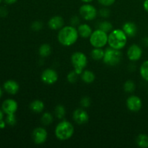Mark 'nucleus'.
<instances>
[{
	"label": "nucleus",
	"instance_id": "b1692460",
	"mask_svg": "<svg viewBox=\"0 0 148 148\" xmlns=\"http://www.w3.org/2000/svg\"><path fill=\"white\" fill-rule=\"evenodd\" d=\"M53 121V116L50 112H44L42 115L40 121L43 126H49Z\"/></svg>",
	"mask_w": 148,
	"mask_h": 148
},
{
	"label": "nucleus",
	"instance_id": "4be33fe9",
	"mask_svg": "<svg viewBox=\"0 0 148 148\" xmlns=\"http://www.w3.org/2000/svg\"><path fill=\"white\" fill-rule=\"evenodd\" d=\"M136 143L138 147L141 148H148V135L145 134H139L136 139Z\"/></svg>",
	"mask_w": 148,
	"mask_h": 148
},
{
	"label": "nucleus",
	"instance_id": "6ab92c4d",
	"mask_svg": "<svg viewBox=\"0 0 148 148\" xmlns=\"http://www.w3.org/2000/svg\"><path fill=\"white\" fill-rule=\"evenodd\" d=\"M81 79L85 83L90 84L92 83L95 80V75L92 71L86 69L81 73Z\"/></svg>",
	"mask_w": 148,
	"mask_h": 148
},
{
	"label": "nucleus",
	"instance_id": "a19ab883",
	"mask_svg": "<svg viewBox=\"0 0 148 148\" xmlns=\"http://www.w3.org/2000/svg\"><path fill=\"white\" fill-rule=\"evenodd\" d=\"M81 1H82L83 3H91L92 1H93L94 0H80Z\"/></svg>",
	"mask_w": 148,
	"mask_h": 148
},
{
	"label": "nucleus",
	"instance_id": "2f4dec72",
	"mask_svg": "<svg viewBox=\"0 0 148 148\" xmlns=\"http://www.w3.org/2000/svg\"><path fill=\"white\" fill-rule=\"evenodd\" d=\"M98 13L101 15V17H103V18H107L110 16V10L106 7H103V8H101L98 12Z\"/></svg>",
	"mask_w": 148,
	"mask_h": 148
},
{
	"label": "nucleus",
	"instance_id": "7c9ffc66",
	"mask_svg": "<svg viewBox=\"0 0 148 148\" xmlns=\"http://www.w3.org/2000/svg\"><path fill=\"white\" fill-rule=\"evenodd\" d=\"M43 28V23L40 21H35L32 23L31 29L34 31H39Z\"/></svg>",
	"mask_w": 148,
	"mask_h": 148
},
{
	"label": "nucleus",
	"instance_id": "a878e982",
	"mask_svg": "<svg viewBox=\"0 0 148 148\" xmlns=\"http://www.w3.org/2000/svg\"><path fill=\"white\" fill-rule=\"evenodd\" d=\"M98 28L103 30L106 33H109L113 30V25L110 22L102 21L98 24Z\"/></svg>",
	"mask_w": 148,
	"mask_h": 148
},
{
	"label": "nucleus",
	"instance_id": "473e14b6",
	"mask_svg": "<svg viewBox=\"0 0 148 148\" xmlns=\"http://www.w3.org/2000/svg\"><path fill=\"white\" fill-rule=\"evenodd\" d=\"M98 2L103 7H110L115 3L116 0H97Z\"/></svg>",
	"mask_w": 148,
	"mask_h": 148
},
{
	"label": "nucleus",
	"instance_id": "c85d7f7f",
	"mask_svg": "<svg viewBox=\"0 0 148 148\" xmlns=\"http://www.w3.org/2000/svg\"><path fill=\"white\" fill-rule=\"evenodd\" d=\"M5 121L7 124H8V125L12 126H12H14L16 124V123H17L15 114H7Z\"/></svg>",
	"mask_w": 148,
	"mask_h": 148
},
{
	"label": "nucleus",
	"instance_id": "ddd939ff",
	"mask_svg": "<svg viewBox=\"0 0 148 148\" xmlns=\"http://www.w3.org/2000/svg\"><path fill=\"white\" fill-rule=\"evenodd\" d=\"M17 108H18V104L17 101L12 98L6 99L1 104V109L7 115L15 114L16 111H17Z\"/></svg>",
	"mask_w": 148,
	"mask_h": 148
},
{
	"label": "nucleus",
	"instance_id": "bb28decb",
	"mask_svg": "<svg viewBox=\"0 0 148 148\" xmlns=\"http://www.w3.org/2000/svg\"><path fill=\"white\" fill-rule=\"evenodd\" d=\"M135 83L132 80H127L126 81L124 85V90L126 92L128 93H132L135 90Z\"/></svg>",
	"mask_w": 148,
	"mask_h": 148
},
{
	"label": "nucleus",
	"instance_id": "0eeeda50",
	"mask_svg": "<svg viewBox=\"0 0 148 148\" xmlns=\"http://www.w3.org/2000/svg\"><path fill=\"white\" fill-rule=\"evenodd\" d=\"M79 14L83 20L86 21H92L96 18L98 10L90 3H85L79 7Z\"/></svg>",
	"mask_w": 148,
	"mask_h": 148
},
{
	"label": "nucleus",
	"instance_id": "2eb2a0df",
	"mask_svg": "<svg viewBox=\"0 0 148 148\" xmlns=\"http://www.w3.org/2000/svg\"><path fill=\"white\" fill-rule=\"evenodd\" d=\"M3 88L7 93L10 95H15L18 92L20 86L16 81L13 79H8L3 85Z\"/></svg>",
	"mask_w": 148,
	"mask_h": 148
},
{
	"label": "nucleus",
	"instance_id": "39448f33",
	"mask_svg": "<svg viewBox=\"0 0 148 148\" xmlns=\"http://www.w3.org/2000/svg\"><path fill=\"white\" fill-rule=\"evenodd\" d=\"M71 62H72L74 70L78 75H80L88 65V57L82 52L76 51L72 54Z\"/></svg>",
	"mask_w": 148,
	"mask_h": 148
},
{
	"label": "nucleus",
	"instance_id": "f8f14e48",
	"mask_svg": "<svg viewBox=\"0 0 148 148\" xmlns=\"http://www.w3.org/2000/svg\"><path fill=\"white\" fill-rule=\"evenodd\" d=\"M143 49L137 44H132L128 48L127 51V56L131 62H137L142 58L143 56Z\"/></svg>",
	"mask_w": 148,
	"mask_h": 148
},
{
	"label": "nucleus",
	"instance_id": "20e7f679",
	"mask_svg": "<svg viewBox=\"0 0 148 148\" xmlns=\"http://www.w3.org/2000/svg\"><path fill=\"white\" fill-rule=\"evenodd\" d=\"M108 33L101 29H96L92 31L89 38V41L93 48H103L108 44Z\"/></svg>",
	"mask_w": 148,
	"mask_h": 148
},
{
	"label": "nucleus",
	"instance_id": "37998d69",
	"mask_svg": "<svg viewBox=\"0 0 148 148\" xmlns=\"http://www.w3.org/2000/svg\"><path fill=\"white\" fill-rule=\"evenodd\" d=\"M1 1H2V0H0V4H1Z\"/></svg>",
	"mask_w": 148,
	"mask_h": 148
},
{
	"label": "nucleus",
	"instance_id": "f3484780",
	"mask_svg": "<svg viewBox=\"0 0 148 148\" xmlns=\"http://www.w3.org/2000/svg\"><path fill=\"white\" fill-rule=\"evenodd\" d=\"M77 29L79 36H80L82 38H89L90 36L92 34V31H93L90 25H89L87 23L80 24Z\"/></svg>",
	"mask_w": 148,
	"mask_h": 148
},
{
	"label": "nucleus",
	"instance_id": "a211bd4d",
	"mask_svg": "<svg viewBox=\"0 0 148 148\" xmlns=\"http://www.w3.org/2000/svg\"><path fill=\"white\" fill-rule=\"evenodd\" d=\"M44 103L40 100H35L30 104V109L36 114H40L44 110Z\"/></svg>",
	"mask_w": 148,
	"mask_h": 148
},
{
	"label": "nucleus",
	"instance_id": "e433bc0d",
	"mask_svg": "<svg viewBox=\"0 0 148 148\" xmlns=\"http://www.w3.org/2000/svg\"><path fill=\"white\" fill-rule=\"evenodd\" d=\"M143 8L147 12H148V0H145L143 2Z\"/></svg>",
	"mask_w": 148,
	"mask_h": 148
},
{
	"label": "nucleus",
	"instance_id": "393cba45",
	"mask_svg": "<svg viewBox=\"0 0 148 148\" xmlns=\"http://www.w3.org/2000/svg\"><path fill=\"white\" fill-rule=\"evenodd\" d=\"M54 115L58 119L62 120L66 115V109L62 105H58L55 107Z\"/></svg>",
	"mask_w": 148,
	"mask_h": 148
},
{
	"label": "nucleus",
	"instance_id": "423d86ee",
	"mask_svg": "<svg viewBox=\"0 0 148 148\" xmlns=\"http://www.w3.org/2000/svg\"><path fill=\"white\" fill-rule=\"evenodd\" d=\"M122 59V53L120 50L109 47L105 50L103 62L104 64L110 66L118 65Z\"/></svg>",
	"mask_w": 148,
	"mask_h": 148
},
{
	"label": "nucleus",
	"instance_id": "72a5a7b5",
	"mask_svg": "<svg viewBox=\"0 0 148 148\" xmlns=\"http://www.w3.org/2000/svg\"><path fill=\"white\" fill-rule=\"evenodd\" d=\"M71 25L74 26V27H78L80 25V19L78 16H73L71 18Z\"/></svg>",
	"mask_w": 148,
	"mask_h": 148
},
{
	"label": "nucleus",
	"instance_id": "c756f323",
	"mask_svg": "<svg viewBox=\"0 0 148 148\" xmlns=\"http://www.w3.org/2000/svg\"><path fill=\"white\" fill-rule=\"evenodd\" d=\"M80 105L83 108H87L90 106L91 105V100L89 97L85 96L81 99Z\"/></svg>",
	"mask_w": 148,
	"mask_h": 148
},
{
	"label": "nucleus",
	"instance_id": "cd10ccee",
	"mask_svg": "<svg viewBox=\"0 0 148 148\" xmlns=\"http://www.w3.org/2000/svg\"><path fill=\"white\" fill-rule=\"evenodd\" d=\"M78 76H79V75H78V74L73 69V70L71 71L69 73H68L67 76H66V79H67V81L69 83L73 84L75 83V82L77 81Z\"/></svg>",
	"mask_w": 148,
	"mask_h": 148
},
{
	"label": "nucleus",
	"instance_id": "aec40b11",
	"mask_svg": "<svg viewBox=\"0 0 148 148\" xmlns=\"http://www.w3.org/2000/svg\"><path fill=\"white\" fill-rule=\"evenodd\" d=\"M105 53V50L103 48H94L90 52V56L93 60L101 61L103 60Z\"/></svg>",
	"mask_w": 148,
	"mask_h": 148
},
{
	"label": "nucleus",
	"instance_id": "9d476101",
	"mask_svg": "<svg viewBox=\"0 0 148 148\" xmlns=\"http://www.w3.org/2000/svg\"><path fill=\"white\" fill-rule=\"evenodd\" d=\"M127 107L132 112H137L140 111L143 107V101L140 97L137 95H130L126 101Z\"/></svg>",
	"mask_w": 148,
	"mask_h": 148
},
{
	"label": "nucleus",
	"instance_id": "c9c22d12",
	"mask_svg": "<svg viewBox=\"0 0 148 148\" xmlns=\"http://www.w3.org/2000/svg\"><path fill=\"white\" fill-rule=\"evenodd\" d=\"M6 125H7L6 121H4V119L0 120V129H4L5 128Z\"/></svg>",
	"mask_w": 148,
	"mask_h": 148
},
{
	"label": "nucleus",
	"instance_id": "6e6552de",
	"mask_svg": "<svg viewBox=\"0 0 148 148\" xmlns=\"http://www.w3.org/2000/svg\"><path fill=\"white\" fill-rule=\"evenodd\" d=\"M40 78L43 83L46 85H53L57 82L59 75L56 70L49 68L43 71L40 75Z\"/></svg>",
	"mask_w": 148,
	"mask_h": 148
},
{
	"label": "nucleus",
	"instance_id": "7ed1b4c3",
	"mask_svg": "<svg viewBox=\"0 0 148 148\" xmlns=\"http://www.w3.org/2000/svg\"><path fill=\"white\" fill-rule=\"evenodd\" d=\"M75 127L73 124L66 120H62L55 127L54 134L56 138L61 141H65L73 136Z\"/></svg>",
	"mask_w": 148,
	"mask_h": 148
},
{
	"label": "nucleus",
	"instance_id": "f257e3e1",
	"mask_svg": "<svg viewBox=\"0 0 148 148\" xmlns=\"http://www.w3.org/2000/svg\"><path fill=\"white\" fill-rule=\"evenodd\" d=\"M79 38L77 29L72 25L64 26L59 30L58 41L64 46H71L75 44Z\"/></svg>",
	"mask_w": 148,
	"mask_h": 148
},
{
	"label": "nucleus",
	"instance_id": "58836bf2",
	"mask_svg": "<svg viewBox=\"0 0 148 148\" xmlns=\"http://www.w3.org/2000/svg\"><path fill=\"white\" fill-rule=\"evenodd\" d=\"M4 2L7 4H13L17 1V0H4Z\"/></svg>",
	"mask_w": 148,
	"mask_h": 148
},
{
	"label": "nucleus",
	"instance_id": "f03ea898",
	"mask_svg": "<svg viewBox=\"0 0 148 148\" xmlns=\"http://www.w3.org/2000/svg\"><path fill=\"white\" fill-rule=\"evenodd\" d=\"M127 39L128 37L122 29H115L108 33V45L112 49L121 50L127 45Z\"/></svg>",
	"mask_w": 148,
	"mask_h": 148
},
{
	"label": "nucleus",
	"instance_id": "9b49d317",
	"mask_svg": "<svg viewBox=\"0 0 148 148\" xmlns=\"http://www.w3.org/2000/svg\"><path fill=\"white\" fill-rule=\"evenodd\" d=\"M72 119L76 124L83 125L87 124L89 121V116L88 112L83 108H77L72 114Z\"/></svg>",
	"mask_w": 148,
	"mask_h": 148
},
{
	"label": "nucleus",
	"instance_id": "4468645a",
	"mask_svg": "<svg viewBox=\"0 0 148 148\" xmlns=\"http://www.w3.org/2000/svg\"><path fill=\"white\" fill-rule=\"evenodd\" d=\"M64 21L63 17L59 15H55L49 19L48 22V25L49 28L53 30H59L64 27Z\"/></svg>",
	"mask_w": 148,
	"mask_h": 148
},
{
	"label": "nucleus",
	"instance_id": "1a4fd4ad",
	"mask_svg": "<svg viewBox=\"0 0 148 148\" xmlns=\"http://www.w3.org/2000/svg\"><path fill=\"white\" fill-rule=\"evenodd\" d=\"M32 138L36 145H43L46 142L48 138L47 131L43 127H37L32 133Z\"/></svg>",
	"mask_w": 148,
	"mask_h": 148
},
{
	"label": "nucleus",
	"instance_id": "4c0bfd02",
	"mask_svg": "<svg viewBox=\"0 0 148 148\" xmlns=\"http://www.w3.org/2000/svg\"><path fill=\"white\" fill-rule=\"evenodd\" d=\"M143 43L145 46L148 47V37H145L143 39Z\"/></svg>",
	"mask_w": 148,
	"mask_h": 148
},
{
	"label": "nucleus",
	"instance_id": "ea45409f",
	"mask_svg": "<svg viewBox=\"0 0 148 148\" xmlns=\"http://www.w3.org/2000/svg\"><path fill=\"white\" fill-rule=\"evenodd\" d=\"M4 111H2V109H0V120H2L4 119Z\"/></svg>",
	"mask_w": 148,
	"mask_h": 148
},
{
	"label": "nucleus",
	"instance_id": "f704fd0d",
	"mask_svg": "<svg viewBox=\"0 0 148 148\" xmlns=\"http://www.w3.org/2000/svg\"><path fill=\"white\" fill-rule=\"evenodd\" d=\"M8 14V11H7V8L4 7H0V17H4Z\"/></svg>",
	"mask_w": 148,
	"mask_h": 148
},
{
	"label": "nucleus",
	"instance_id": "412c9836",
	"mask_svg": "<svg viewBox=\"0 0 148 148\" xmlns=\"http://www.w3.org/2000/svg\"><path fill=\"white\" fill-rule=\"evenodd\" d=\"M51 46L49 43H43L39 47L38 53L40 57L46 58L50 56V54L51 53Z\"/></svg>",
	"mask_w": 148,
	"mask_h": 148
},
{
	"label": "nucleus",
	"instance_id": "dca6fc26",
	"mask_svg": "<svg viewBox=\"0 0 148 148\" xmlns=\"http://www.w3.org/2000/svg\"><path fill=\"white\" fill-rule=\"evenodd\" d=\"M123 31L125 33L127 37L132 38L137 35V26L135 23L132 22H127L122 26Z\"/></svg>",
	"mask_w": 148,
	"mask_h": 148
},
{
	"label": "nucleus",
	"instance_id": "5701e85b",
	"mask_svg": "<svg viewBox=\"0 0 148 148\" xmlns=\"http://www.w3.org/2000/svg\"><path fill=\"white\" fill-rule=\"evenodd\" d=\"M140 74L141 77L146 82H148V60L142 63L140 67Z\"/></svg>",
	"mask_w": 148,
	"mask_h": 148
},
{
	"label": "nucleus",
	"instance_id": "79ce46f5",
	"mask_svg": "<svg viewBox=\"0 0 148 148\" xmlns=\"http://www.w3.org/2000/svg\"><path fill=\"white\" fill-rule=\"evenodd\" d=\"M2 95H3V90H2V89H1V88H0V98H1Z\"/></svg>",
	"mask_w": 148,
	"mask_h": 148
}]
</instances>
